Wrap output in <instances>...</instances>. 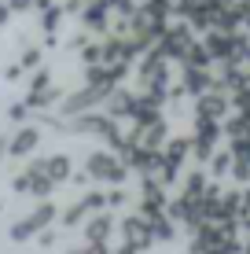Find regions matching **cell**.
<instances>
[{
    "label": "cell",
    "instance_id": "obj_1",
    "mask_svg": "<svg viewBox=\"0 0 250 254\" xmlns=\"http://www.w3.org/2000/svg\"><path fill=\"white\" fill-rule=\"evenodd\" d=\"M85 173H89L92 181H100V185H107V188H122L129 181V166L118 159L114 151H89Z\"/></svg>",
    "mask_w": 250,
    "mask_h": 254
},
{
    "label": "cell",
    "instance_id": "obj_2",
    "mask_svg": "<svg viewBox=\"0 0 250 254\" xmlns=\"http://www.w3.org/2000/svg\"><path fill=\"white\" fill-rule=\"evenodd\" d=\"M118 232H122L125 247H133L136 254L140 251H151L154 247V232H151V221L144 214H125L122 221H118Z\"/></svg>",
    "mask_w": 250,
    "mask_h": 254
},
{
    "label": "cell",
    "instance_id": "obj_3",
    "mask_svg": "<svg viewBox=\"0 0 250 254\" xmlns=\"http://www.w3.org/2000/svg\"><path fill=\"white\" fill-rule=\"evenodd\" d=\"M192 45H195L192 26H188V22H177V26H169V30L158 37L154 52H158L162 59H180V63H184V56H188V48H192Z\"/></svg>",
    "mask_w": 250,
    "mask_h": 254
},
{
    "label": "cell",
    "instance_id": "obj_4",
    "mask_svg": "<svg viewBox=\"0 0 250 254\" xmlns=\"http://www.w3.org/2000/svg\"><path fill=\"white\" fill-rule=\"evenodd\" d=\"M169 217H173L177 225H184V229H192V232H199V229L210 225V214H206L202 199H184V195H177L173 203H169Z\"/></svg>",
    "mask_w": 250,
    "mask_h": 254
},
{
    "label": "cell",
    "instance_id": "obj_5",
    "mask_svg": "<svg viewBox=\"0 0 250 254\" xmlns=\"http://www.w3.org/2000/svg\"><path fill=\"white\" fill-rule=\"evenodd\" d=\"M11 188L19 191V195H33V199H48L51 195V181L45 177V170H41V162H30L22 173H15L11 177Z\"/></svg>",
    "mask_w": 250,
    "mask_h": 254
},
{
    "label": "cell",
    "instance_id": "obj_6",
    "mask_svg": "<svg viewBox=\"0 0 250 254\" xmlns=\"http://www.w3.org/2000/svg\"><path fill=\"white\" fill-rule=\"evenodd\" d=\"M140 85H144V92H151V89H166L169 85V59H162L158 52H148V56L140 59Z\"/></svg>",
    "mask_w": 250,
    "mask_h": 254
},
{
    "label": "cell",
    "instance_id": "obj_7",
    "mask_svg": "<svg viewBox=\"0 0 250 254\" xmlns=\"http://www.w3.org/2000/svg\"><path fill=\"white\" fill-rule=\"evenodd\" d=\"M125 74H129L125 63H118V66H85V85H89V89H96L103 100H107V96L118 89V81H122Z\"/></svg>",
    "mask_w": 250,
    "mask_h": 254
},
{
    "label": "cell",
    "instance_id": "obj_8",
    "mask_svg": "<svg viewBox=\"0 0 250 254\" xmlns=\"http://www.w3.org/2000/svg\"><path fill=\"white\" fill-rule=\"evenodd\" d=\"M166 140H169V122H166V118L151 122V126H136L133 133H129V144H133V147H144V151H162V147H166Z\"/></svg>",
    "mask_w": 250,
    "mask_h": 254
},
{
    "label": "cell",
    "instance_id": "obj_9",
    "mask_svg": "<svg viewBox=\"0 0 250 254\" xmlns=\"http://www.w3.org/2000/svg\"><path fill=\"white\" fill-rule=\"evenodd\" d=\"M37 147H41V126H19L7 136V155L11 159H30Z\"/></svg>",
    "mask_w": 250,
    "mask_h": 254
},
{
    "label": "cell",
    "instance_id": "obj_10",
    "mask_svg": "<svg viewBox=\"0 0 250 254\" xmlns=\"http://www.w3.org/2000/svg\"><path fill=\"white\" fill-rule=\"evenodd\" d=\"M96 103H103V96L96 92V89H89V85H85V89H77V92H66V100H63V118L70 122V118H81V115H92V107H96Z\"/></svg>",
    "mask_w": 250,
    "mask_h": 254
},
{
    "label": "cell",
    "instance_id": "obj_11",
    "mask_svg": "<svg viewBox=\"0 0 250 254\" xmlns=\"http://www.w3.org/2000/svg\"><path fill=\"white\" fill-rule=\"evenodd\" d=\"M114 229H118V221H114L110 210L92 214L89 221H85V243H89V247H107V240L114 236Z\"/></svg>",
    "mask_w": 250,
    "mask_h": 254
},
{
    "label": "cell",
    "instance_id": "obj_12",
    "mask_svg": "<svg viewBox=\"0 0 250 254\" xmlns=\"http://www.w3.org/2000/svg\"><path fill=\"white\" fill-rule=\"evenodd\" d=\"M228 107H232V96L221 92V89H213V92L199 96V103H195V118H213V122H221V118L228 115Z\"/></svg>",
    "mask_w": 250,
    "mask_h": 254
},
{
    "label": "cell",
    "instance_id": "obj_13",
    "mask_svg": "<svg viewBox=\"0 0 250 254\" xmlns=\"http://www.w3.org/2000/svg\"><path fill=\"white\" fill-rule=\"evenodd\" d=\"M81 26L89 33H107L110 30V4L107 0H89L81 11Z\"/></svg>",
    "mask_w": 250,
    "mask_h": 254
},
{
    "label": "cell",
    "instance_id": "obj_14",
    "mask_svg": "<svg viewBox=\"0 0 250 254\" xmlns=\"http://www.w3.org/2000/svg\"><path fill=\"white\" fill-rule=\"evenodd\" d=\"M37 162H41V170H45V177L51 181V185H70V177H74L70 155L55 151V155H48V159H37Z\"/></svg>",
    "mask_w": 250,
    "mask_h": 254
},
{
    "label": "cell",
    "instance_id": "obj_15",
    "mask_svg": "<svg viewBox=\"0 0 250 254\" xmlns=\"http://www.w3.org/2000/svg\"><path fill=\"white\" fill-rule=\"evenodd\" d=\"M180 85H184L188 96H195V100L217 89V81H213L210 70H192V66H184V74H180Z\"/></svg>",
    "mask_w": 250,
    "mask_h": 254
},
{
    "label": "cell",
    "instance_id": "obj_16",
    "mask_svg": "<svg viewBox=\"0 0 250 254\" xmlns=\"http://www.w3.org/2000/svg\"><path fill=\"white\" fill-rule=\"evenodd\" d=\"M133 107H136V96L133 92H125V89H114L107 96V100H103V115L107 118H133Z\"/></svg>",
    "mask_w": 250,
    "mask_h": 254
},
{
    "label": "cell",
    "instance_id": "obj_17",
    "mask_svg": "<svg viewBox=\"0 0 250 254\" xmlns=\"http://www.w3.org/2000/svg\"><path fill=\"white\" fill-rule=\"evenodd\" d=\"M192 155V136H169L166 140V147H162V159H166L169 166H184V159Z\"/></svg>",
    "mask_w": 250,
    "mask_h": 254
},
{
    "label": "cell",
    "instance_id": "obj_18",
    "mask_svg": "<svg viewBox=\"0 0 250 254\" xmlns=\"http://www.w3.org/2000/svg\"><path fill=\"white\" fill-rule=\"evenodd\" d=\"M26 217H30V225H33V229H37V236H41V232H45L48 225H51V221L59 217V206L51 203V199H41V203L33 206V210H30Z\"/></svg>",
    "mask_w": 250,
    "mask_h": 254
},
{
    "label": "cell",
    "instance_id": "obj_19",
    "mask_svg": "<svg viewBox=\"0 0 250 254\" xmlns=\"http://www.w3.org/2000/svg\"><path fill=\"white\" fill-rule=\"evenodd\" d=\"M206 188H210V177H206L202 170H192L184 181H180V195H184V199H202Z\"/></svg>",
    "mask_w": 250,
    "mask_h": 254
},
{
    "label": "cell",
    "instance_id": "obj_20",
    "mask_svg": "<svg viewBox=\"0 0 250 254\" xmlns=\"http://www.w3.org/2000/svg\"><path fill=\"white\" fill-rule=\"evenodd\" d=\"M202 45L210 48V56H213V59L228 63V56H232V33H217V30H210V33H206V41H202Z\"/></svg>",
    "mask_w": 250,
    "mask_h": 254
},
{
    "label": "cell",
    "instance_id": "obj_21",
    "mask_svg": "<svg viewBox=\"0 0 250 254\" xmlns=\"http://www.w3.org/2000/svg\"><path fill=\"white\" fill-rule=\"evenodd\" d=\"M89 217H92V210L85 206V199H74L66 210H59V221H63V229H74V225L89 221Z\"/></svg>",
    "mask_w": 250,
    "mask_h": 254
},
{
    "label": "cell",
    "instance_id": "obj_22",
    "mask_svg": "<svg viewBox=\"0 0 250 254\" xmlns=\"http://www.w3.org/2000/svg\"><path fill=\"white\" fill-rule=\"evenodd\" d=\"M213 63V56H210V48L202 45V41H195L192 48H188V56H184V66H192V70H210Z\"/></svg>",
    "mask_w": 250,
    "mask_h": 254
},
{
    "label": "cell",
    "instance_id": "obj_23",
    "mask_svg": "<svg viewBox=\"0 0 250 254\" xmlns=\"http://www.w3.org/2000/svg\"><path fill=\"white\" fill-rule=\"evenodd\" d=\"M151 232H154V243H169V240H177V221L169 214H162L151 221Z\"/></svg>",
    "mask_w": 250,
    "mask_h": 254
},
{
    "label": "cell",
    "instance_id": "obj_24",
    "mask_svg": "<svg viewBox=\"0 0 250 254\" xmlns=\"http://www.w3.org/2000/svg\"><path fill=\"white\" fill-rule=\"evenodd\" d=\"M7 240L11 243H30V240H37V229L30 225V217H19V221L7 225Z\"/></svg>",
    "mask_w": 250,
    "mask_h": 254
},
{
    "label": "cell",
    "instance_id": "obj_25",
    "mask_svg": "<svg viewBox=\"0 0 250 254\" xmlns=\"http://www.w3.org/2000/svg\"><path fill=\"white\" fill-rule=\"evenodd\" d=\"M239 188H225L221 191V210H217V217H232V221H239Z\"/></svg>",
    "mask_w": 250,
    "mask_h": 254
},
{
    "label": "cell",
    "instance_id": "obj_26",
    "mask_svg": "<svg viewBox=\"0 0 250 254\" xmlns=\"http://www.w3.org/2000/svg\"><path fill=\"white\" fill-rule=\"evenodd\" d=\"M225 136L228 140H250V115H232L225 122Z\"/></svg>",
    "mask_w": 250,
    "mask_h": 254
},
{
    "label": "cell",
    "instance_id": "obj_27",
    "mask_svg": "<svg viewBox=\"0 0 250 254\" xmlns=\"http://www.w3.org/2000/svg\"><path fill=\"white\" fill-rule=\"evenodd\" d=\"M140 199H158V203H169V199H166V188H162L158 177H144V181H140Z\"/></svg>",
    "mask_w": 250,
    "mask_h": 254
},
{
    "label": "cell",
    "instance_id": "obj_28",
    "mask_svg": "<svg viewBox=\"0 0 250 254\" xmlns=\"http://www.w3.org/2000/svg\"><path fill=\"white\" fill-rule=\"evenodd\" d=\"M63 7H55V4H51V7H45V11H41V30H45L48 33V37H51V33H55L59 30V22H63Z\"/></svg>",
    "mask_w": 250,
    "mask_h": 254
},
{
    "label": "cell",
    "instance_id": "obj_29",
    "mask_svg": "<svg viewBox=\"0 0 250 254\" xmlns=\"http://www.w3.org/2000/svg\"><path fill=\"white\" fill-rule=\"evenodd\" d=\"M232 162H236L232 151H217L210 159V173H213V177H225V173H232Z\"/></svg>",
    "mask_w": 250,
    "mask_h": 254
},
{
    "label": "cell",
    "instance_id": "obj_30",
    "mask_svg": "<svg viewBox=\"0 0 250 254\" xmlns=\"http://www.w3.org/2000/svg\"><path fill=\"white\" fill-rule=\"evenodd\" d=\"M51 89V70H33V77H30V96H41V92H48Z\"/></svg>",
    "mask_w": 250,
    "mask_h": 254
},
{
    "label": "cell",
    "instance_id": "obj_31",
    "mask_svg": "<svg viewBox=\"0 0 250 254\" xmlns=\"http://www.w3.org/2000/svg\"><path fill=\"white\" fill-rule=\"evenodd\" d=\"M154 177L162 181V188H169V185H177V181H180V170H177V166H169L166 159H162V166H158V173H154Z\"/></svg>",
    "mask_w": 250,
    "mask_h": 254
},
{
    "label": "cell",
    "instance_id": "obj_32",
    "mask_svg": "<svg viewBox=\"0 0 250 254\" xmlns=\"http://www.w3.org/2000/svg\"><path fill=\"white\" fill-rule=\"evenodd\" d=\"M22 70H41V48L37 45H26V52H22Z\"/></svg>",
    "mask_w": 250,
    "mask_h": 254
},
{
    "label": "cell",
    "instance_id": "obj_33",
    "mask_svg": "<svg viewBox=\"0 0 250 254\" xmlns=\"http://www.w3.org/2000/svg\"><path fill=\"white\" fill-rule=\"evenodd\" d=\"M129 203V191L125 188H110L107 191V210H110V214H114V210H122Z\"/></svg>",
    "mask_w": 250,
    "mask_h": 254
},
{
    "label": "cell",
    "instance_id": "obj_34",
    "mask_svg": "<svg viewBox=\"0 0 250 254\" xmlns=\"http://www.w3.org/2000/svg\"><path fill=\"white\" fill-rule=\"evenodd\" d=\"M26 118H30V107H26V103H11V107H7V122H11V126H26Z\"/></svg>",
    "mask_w": 250,
    "mask_h": 254
},
{
    "label": "cell",
    "instance_id": "obj_35",
    "mask_svg": "<svg viewBox=\"0 0 250 254\" xmlns=\"http://www.w3.org/2000/svg\"><path fill=\"white\" fill-rule=\"evenodd\" d=\"M232 181H236V185H243V188H247V185H250V166L236 159V162H232Z\"/></svg>",
    "mask_w": 250,
    "mask_h": 254
},
{
    "label": "cell",
    "instance_id": "obj_36",
    "mask_svg": "<svg viewBox=\"0 0 250 254\" xmlns=\"http://www.w3.org/2000/svg\"><path fill=\"white\" fill-rule=\"evenodd\" d=\"M232 7H236V15H239V30L250 33V0H239V4H232Z\"/></svg>",
    "mask_w": 250,
    "mask_h": 254
},
{
    "label": "cell",
    "instance_id": "obj_37",
    "mask_svg": "<svg viewBox=\"0 0 250 254\" xmlns=\"http://www.w3.org/2000/svg\"><path fill=\"white\" fill-rule=\"evenodd\" d=\"M232 155H236L239 162L250 166V140H232Z\"/></svg>",
    "mask_w": 250,
    "mask_h": 254
},
{
    "label": "cell",
    "instance_id": "obj_38",
    "mask_svg": "<svg viewBox=\"0 0 250 254\" xmlns=\"http://www.w3.org/2000/svg\"><path fill=\"white\" fill-rule=\"evenodd\" d=\"M81 59H85V66H100V45H85Z\"/></svg>",
    "mask_w": 250,
    "mask_h": 254
},
{
    "label": "cell",
    "instance_id": "obj_39",
    "mask_svg": "<svg viewBox=\"0 0 250 254\" xmlns=\"http://www.w3.org/2000/svg\"><path fill=\"white\" fill-rule=\"evenodd\" d=\"M55 243H59V232H51V229H45V232L37 236V247H45V251H51Z\"/></svg>",
    "mask_w": 250,
    "mask_h": 254
},
{
    "label": "cell",
    "instance_id": "obj_40",
    "mask_svg": "<svg viewBox=\"0 0 250 254\" xmlns=\"http://www.w3.org/2000/svg\"><path fill=\"white\" fill-rule=\"evenodd\" d=\"M22 77V63H7V70H4V81H19Z\"/></svg>",
    "mask_w": 250,
    "mask_h": 254
},
{
    "label": "cell",
    "instance_id": "obj_41",
    "mask_svg": "<svg viewBox=\"0 0 250 254\" xmlns=\"http://www.w3.org/2000/svg\"><path fill=\"white\" fill-rule=\"evenodd\" d=\"M7 7L11 11H30V7H37V0H7Z\"/></svg>",
    "mask_w": 250,
    "mask_h": 254
},
{
    "label": "cell",
    "instance_id": "obj_42",
    "mask_svg": "<svg viewBox=\"0 0 250 254\" xmlns=\"http://www.w3.org/2000/svg\"><path fill=\"white\" fill-rule=\"evenodd\" d=\"M239 206H243V210H239V217L250 214V185H247V188H239Z\"/></svg>",
    "mask_w": 250,
    "mask_h": 254
},
{
    "label": "cell",
    "instance_id": "obj_43",
    "mask_svg": "<svg viewBox=\"0 0 250 254\" xmlns=\"http://www.w3.org/2000/svg\"><path fill=\"white\" fill-rule=\"evenodd\" d=\"M89 181H92V177L81 170V173H74V177H70V185H74V188H89Z\"/></svg>",
    "mask_w": 250,
    "mask_h": 254
},
{
    "label": "cell",
    "instance_id": "obj_44",
    "mask_svg": "<svg viewBox=\"0 0 250 254\" xmlns=\"http://www.w3.org/2000/svg\"><path fill=\"white\" fill-rule=\"evenodd\" d=\"M85 4H89V0H66L63 11H66V15H70V11H85Z\"/></svg>",
    "mask_w": 250,
    "mask_h": 254
},
{
    "label": "cell",
    "instance_id": "obj_45",
    "mask_svg": "<svg viewBox=\"0 0 250 254\" xmlns=\"http://www.w3.org/2000/svg\"><path fill=\"white\" fill-rule=\"evenodd\" d=\"M239 232H247V236H250V214L239 217Z\"/></svg>",
    "mask_w": 250,
    "mask_h": 254
},
{
    "label": "cell",
    "instance_id": "obj_46",
    "mask_svg": "<svg viewBox=\"0 0 250 254\" xmlns=\"http://www.w3.org/2000/svg\"><path fill=\"white\" fill-rule=\"evenodd\" d=\"M7 19H11V7H7V4H0V26H4Z\"/></svg>",
    "mask_w": 250,
    "mask_h": 254
},
{
    "label": "cell",
    "instance_id": "obj_47",
    "mask_svg": "<svg viewBox=\"0 0 250 254\" xmlns=\"http://www.w3.org/2000/svg\"><path fill=\"white\" fill-rule=\"evenodd\" d=\"M210 4H221V7H232V4H239V0H210Z\"/></svg>",
    "mask_w": 250,
    "mask_h": 254
},
{
    "label": "cell",
    "instance_id": "obj_48",
    "mask_svg": "<svg viewBox=\"0 0 250 254\" xmlns=\"http://www.w3.org/2000/svg\"><path fill=\"white\" fill-rule=\"evenodd\" d=\"M37 7H41V11H45V7H51V0H37Z\"/></svg>",
    "mask_w": 250,
    "mask_h": 254
},
{
    "label": "cell",
    "instance_id": "obj_49",
    "mask_svg": "<svg viewBox=\"0 0 250 254\" xmlns=\"http://www.w3.org/2000/svg\"><path fill=\"white\" fill-rule=\"evenodd\" d=\"M0 155H7V140H0Z\"/></svg>",
    "mask_w": 250,
    "mask_h": 254
},
{
    "label": "cell",
    "instance_id": "obj_50",
    "mask_svg": "<svg viewBox=\"0 0 250 254\" xmlns=\"http://www.w3.org/2000/svg\"><path fill=\"white\" fill-rule=\"evenodd\" d=\"M0 214H4V203H0Z\"/></svg>",
    "mask_w": 250,
    "mask_h": 254
}]
</instances>
